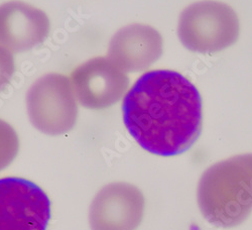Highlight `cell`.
I'll use <instances>...</instances> for the list:
<instances>
[{"label": "cell", "instance_id": "5b68a950", "mask_svg": "<svg viewBox=\"0 0 252 230\" xmlns=\"http://www.w3.org/2000/svg\"><path fill=\"white\" fill-rule=\"evenodd\" d=\"M51 215L50 198L36 184L0 179V230H47Z\"/></svg>", "mask_w": 252, "mask_h": 230}, {"label": "cell", "instance_id": "3957f363", "mask_svg": "<svg viewBox=\"0 0 252 230\" xmlns=\"http://www.w3.org/2000/svg\"><path fill=\"white\" fill-rule=\"evenodd\" d=\"M240 25L236 12L228 4L204 0L188 6L181 14L178 35L189 51L214 54L234 45Z\"/></svg>", "mask_w": 252, "mask_h": 230}, {"label": "cell", "instance_id": "8fae6325", "mask_svg": "<svg viewBox=\"0 0 252 230\" xmlns=\"http://www.w3.org/2000/svg\"><path fill=\"white\" fill-rule=\"evenodd\" d=\"M15 73V62L12 53L0 46V92L10 83Z\"/></svg>", "mask_w": 252, "mask_h": 230}, {"label": "cell", "instance_id": "8992f818", "mask_svg": "<svg viewBox=\"0 0 252 230\" xmlns=\"http://www.w3.org/2000/svg\"><path fill=\"white\" fill-rule=\"evenodd\" d=\"M76 98L88 109H106L117 103L129 86L126 73L115 63L104 57L91 59L71 74Z\"/></svg>", "mask_w": 252, "mask_h": 230}, {"label": "cell", "instance_id": "277c9868", "mask_svg": "<svg viewBox=\"0 0 252 230\" xmlns=\"http://www.w3.org/2000/svg\"><path fill=\"white\" fill-rule=\"evenodd\" d=\"M71 81L52 73L36 80L27 96L28 112L33 127L49 135L70 131L77 122L78 104Z\"/></svg>", "mask_w": 252, "mask_h": 230}, {"label": "cell", "instance_id": "52a82bcc", "mask_svg": "<svg viewBox=\"0 0 252 230\" xmlns=\"http://www.w3.org/2000/svg\"><path fill=\"white\" fill-rule=\"evenodd\" d=\"M145 201L137 187L112 183L95 196L89 221L92 230H135L141 223Z\"/></svg>", "mask_w": 252, "mask_h": 230}, {"label": "cell", "instance_id": "9c48e42d", "mask_svg": "<svg viewBox=\"0 0 252 230\" xmlns=\"http://www.w3.org/2000/svg\"><path fill=\"white\" fill-rule=\"evenodd\" d=\"M163 51L160 33L154 28L134 24L119 30L112 37L108 56L124 72L146 70Z\"/></svg>", "mask_w": 252, "mask_h": 230}, {"label": "cell", "instance_id": "6da1fadb", "mask_svg": "<svg viewBox=\"0 0 252 230\" xmlns=\"http://www.w3.org/2000/svg\"><path fill=\"white\" fill-rule=\"evenodd\" d=\"M122 114L130 135L156 156L187 152L202 131L201 94L176 71L154 70L141 75L123 99Z\"/></svg>", "mask_w": 252, "mask_h": 230}, {"label": "cell", "instance_id": "ba28073f", "mask_svg": "<svg viewBox=\"0 0 252 230\" xmlns=\"http://www.w3.org/2000/svg\"><path fill=\"white\" fill-rule=\"evenodd\" d=\"M48 15L31 4L10 1L0 5V46L10 52H27L48 38Z\"/></svg>", "mask_w": 252, "mask_h": 230}, {"label": "cell", "instance_id": "30bf717a", "mask_svg": "<svg viewBox=\"0 0 252 230\" xmlns=\"http://www.w3.org/2000/svg\"><path fill=\"white\" fill-rule=\"evenodd\" d=\"M19 151V138L9 123L0 119V171L14 161Z\"/></svg>", "mask_w": 252, "mask_h": 230}, {"label": "cell", "instance_id": "7a4b0ae2", "mask_svg": "<svg viewBox=\"0 0 252 230\" xmlns=\"http://www.w3.org/2000/svg\"><path fill=\"white\" fill-rule=\"evenodd\" d=\"M197 200L209 223L222 228L243 223L252 212V154L209 166L200 178Z\"/></svg>", "mask_w": 252, "mask_h": 230}]
</instances>
